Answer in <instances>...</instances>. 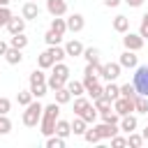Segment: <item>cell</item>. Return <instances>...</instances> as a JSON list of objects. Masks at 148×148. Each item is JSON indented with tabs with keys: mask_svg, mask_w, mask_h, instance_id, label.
Here are the masks:
<instances>
[{
	"mask_svg": "<svg viewBox=\"0 0 148 148\" xmlns=\"http://www.w3.org/2000/svg\"><path fill=\"white\" fill-rule=\"evenodd\" d=\"M60 118V104L58 102H51L44 106V113H42V120H39V127H42V134L44 136H51L56 134V123Z\"/></svg>",
	"mask_w": 148,
	"mask_h": 148,
	"instance_id": "cell-1",
	"label": "cell"
},
{
	"mask_svg": "<svg viewBox=\"0 0 148 148\" xmlns=\"http://www.w3.org/2000/svg\"><path fill=\"white\" fill-rule=\"evenodd\" d=\"M30 90H32L35 99H39V97H44V95H46L49 83H46V74H44V69H42V67H39V69H35V72H30Z\"/></svg>",
	"mask_w": 148,
	"mask_h": 148,
	"instance_id": "cell-2",
	"label": "cell"
},
{
	"mask_svg": "<svg viewBox=\"0 0 148 148\" xmlns=\"http://www.w3.org/2000/svg\"><path fill=\"white\" fill-rule=\"evenodd\" d=\"M42 113H44V106L39 102H30L23 111V125L25 127H37L39 120H42Z\"/></svg>",
	"mask_w": 148,
	"mask_h": 148,
	"instance_id": "cell-3",
	"label": "cell"
},
{
	"mask_svg": "<svg viewBox=\"0 0 148 148\" xmlns=\"http://www.w3.org/2000/svg\"><path fill=\"white\" fill-rule=\"evenodd\" d=\"M134 88L139 95H146L148 97V65H136V72H134Z\"/></svg>",
	"mask_w": 148,
	"mask_h": 148,
	"instance_id": "cell-4",
	"label": "cell"
},
{
	"mask_svg": "<svg viewBox=\"0 0 148 148\" xmlns=\"http://www.w3.org/2000/svg\"><path fill=\"white\" fill-rule=\"evenodd\" d=\"M113 111L123 118V116H127V113H134L136 111V106H134V99H130V97H118V99H113Z\"/></svg>",
	"mask_w": 148,
	"mask_h": 148,
	"instance_id": "cell-5",
	"label": "cell"
},
{
	"mask_svg": "<svg viewBox=\"0 0 148 148\" xmlns=\"http://www.w3.org/2000/svg\"><path fill=\"white\" fill-rule=\"evenodd\" d=\"M143 37L139 35V32H125V37H123V44H125V49H130V51H139V49H143Z\"/></svg>",
	"mask_w": 148,
	"mask_h": 148,
	"instance_id": "cell-6",
	"label": "cell"
},
{
	"mask_svg": "<svg viewBox=\"0 0 148 148\" xmlns=\"http://www.w3.org/2000/svg\"><path fill=\"white\" fill-rule=\"evenodd\" d=\"M120 62H106V65H102V72H99V76L102 79H106V81H116L118 76H120Z\"/></svg>",
	"mask_w": 148,
	"mask_h": 148,
	"instance_id": "cell-7",
	"label": "cell"
},
{
	"mask_svg": "<svg viewBox=\"0 0 148 148\" xmlns=\"http://www.w3.org/2000/svg\"><path fill=\"white\" fill-rule=\"evenodd\" d=\"M95 130L99 132V136L102 139H111V136H116L118 132H120V125L118 123H99V125H95Z\"/></svg>",
	"mask_w": 148,
	"mask_h": 148,
	"instance_id": "cell-8",
	"label": "cell"
},
{
	"mask_svg": "<svg viewBox=\"0 0 148 148\" xmlns=\"http://www.w3.org/2000/svg\"><path fill=\"white\" fill-rule=\"evenodd\" d=\"M120 67H127V69H136V65H139V58H136V51H130V49H125L123 53H120Z\"/></svg>",
	"mask_w": 148,
	"mask_h": 148,
	"instance_id": "cell-9",
	"label": "cell"
},
{
	"mask_svg": "<svg viewBox=\"0 0 148 148\" xmlns=\"http://www.w3.org/2000/svg\"><path fill=\"white\" fill-rule=\"evenodd\" d=\"M46 12L51 16H65L67 14V2L65 0H46Z\"/></svg>",
	"mask_w": 148,
	"mask_h": 148,
	"instance_id": "cell-10",
	"label": "cell"
},
{
	"mask_svg": "<svg viewBox=\"0 0 148 148\" xmlns=\"http://www.w3.org/2000/svg\"><path fill=\"white\" fill-rule=\"evenodd\" d=\"M21 16H23L25 21H32V18H37V16H39V7H37V2L28 0V2L21 7Z\"/></svg>",
	"mask_w": 148,
	"mask_h": 148,
	"instance_id": "cell-11",
	"label": "cell"
},
{
	"mask_svg": "<svg viewBox=\"0 0 148 148\" xmlns=\"http://www.w3.org/2000/svg\"><path fill=\"white\" fill-rule=\"evenodd\" d=\"M83 25H86V21H83L81 14H69V16H67V30H69V32H81Z\"/></svg>",
	"mask_w": 148,
	"mask_h": 148,
	"instance_id": "cell-12",
	"label": "cell"
},
{
	"mask_svg": "<svg viewBox=\"0 0 148 148\" xmlns=\"http://www.w3.org/2000/svg\"><path fill=\"white\" fill-rule=\"evenodd\" d=\"M53 65H56V58H53L51 49H46V51H42V53L37 56V67H42V69H51Z\"/></svg>",
	"mask_w": 148,
	"mask_h": 148,
	"instance_id": "cell-13",
	"label": "cell"
},
{
	"mask_svg": "<svg viewBox=\"0 0 148 148\" xmlns=\"http://www.w3.org/2000/svg\"><path fill=\"white\" fill-rule=\"evenodd\" d=\"M118 125H120V132L130 134V132H134V130H136V125H139V123H136V116H134V113H127V116H123V118H120V123H118Z\"/></svg>",
	"mask_w": 148,
	"mask_h": 148,
	"instance_id": "cell-14",
	"label": "cell"
},
{
	"mask_svg": "<svg viewBox=\"0 0 148 148\" xmlns=\"http://www.w3.org/2000/svg\"><path fill=\"white\" fill-rule=\"evenodd\" d=\"M5 28H7L12 35H18V32H23V30H25V18H23V16H21V18H18V16H12V18H9V23H7Z\"/></svg>",
	"mask_w": 148,
	"mask_h": 148,
	"instance_id": "cell-15",
	"label": "cell"
},
{
	"mask_svg": "<svg viewBox=\"0 0 148 148\" xmlns=\"http://www.w3.org/2000/svg\"><path fill=\"white\" fill-rule=\"evenodd\" d=\"M65 53H67L69 58H76V56H83V44H81L79 39H69V42L65 44Z\"/></svg>",
	"mask_w": 148,
	"mask_h": 148,
	"instance_id": "cell-16",
	"label": "cell"
},
{
	"mask_svg": "<svg viewBox=\"0 0 148 148\" xmlns=\"http://www.w3.org/2000/svg\"><path fill=\"white\" fill-rule=\"evenodd\" d=\"M113 30L125 35V32L130 30V18H127V16H123V14H118V16L113 18Z\"/></svg>",
	"mask_w": 148,
	"mask_h": 148,
	"instance_id": "cell-17",
	"label": "cell"
},
{
	"mask_svg": "<svg viewBox=\"0 0 148 148\" xmlns=\"http://www.w3.org/2000/svg\"><path fill=\"white\" fill-rule=\"evenodd\" d=\"M51 30H53L56 35H65V32H67V18H62V16H53V21H51Z\"/></svg>",
	"mask_w": 148,
	"mask_h": 148,
	"instance_id": "cell-18",
	"label": "cell"
},
{
	"mask_svg": "<svg viewBox=\"0 0 148 148\" xmlns=\"http://www.w3.org/2000/svg\"><path fill=\"white\" fill-rule=\"evenodd\" d=\"M5 60H7L9 65H18V62L23 60V53H21V49H14V46H9V49H7V53H5Z\"/></svg>",
	"mask_w": 148,
	"mask_h": 148,
	"instance_id": "cell-19",
	"label": "cell"
},
{
	"mask_svg": "<svg viewBox=\"0 0 148 148\" xmlns=\"http://www.w3.org/2000/svg\"><path fill=\"white\" fill-rule=\"evenodd\" d=\"M86 130H88V123H86L81 116H76V118L72 120V134H76V136H83V134H86Z\"/></svg>",
	"mask_w": 148,
	"mask_h": 148,
	"instance_id": "cell-20",
	"label": "cell"
},
{
	"mask_svg": "<svg viewBox=\"0 0 148 148\" xmlns=\"http://www.w3.org/2000/svg\"><path fill=\"white\" fill-rule=\"evenodd\" d=\"M95 102V109L99 111V113H104V111H111L113 109V102L106 97V95H102V97H97V99H92Z\"/></svg>",
	"mask_w": 148,
	"mask_h": 148,
	"instance_id": "cell-21",
	"label": "cell"
},
{
	"mask_svg": "<svg viewBox=\"0 0 148 148\" xmlns=\"http://www.w3.org/2000/svg\"><path fill=\"white\" fill-rule=\"evenodd\" d=\"M56 134H58V136H62V139H67V136L72 134V123H67V120H60V118H58V123H56Z\"/></svg>",
	"mask_w": 148,
	"mask_h": 148,
	"instance_id": "cell-22",
	"label": "cell"
},
{
	"mask_svg": "<svg viewBox=\"0 0 148 148\" xmlns=\"http://www.w3.org/2000/svg\"><path fill=\"white\" fill-rule=\"evenodd\" d=\"M46 83H49V90H58V88L67 86V79H62V76H58V74L51 72V76L46 79Z\"/></svg>",
	"mask_w": 148,
	"mask_h": 148,
	"instance_id": "cell-23",
	"label": "cell"
},
{
	"mask_svg": "<svg viewBox=\"0 0 148 148\" xmlns=\"http://www.w3.org/2000/svg\"><path fill=\"white\" fill-rule=\"evenodd\" d=\"M67 90L72 92V97H81L86 92V86L83 81H67Z\"/></svg>",
	"mask_w": 148,
	"mask_h": 148,
	"instance_id": "cell-24",
	"label": "cell"
},
{
	"mask_svg": "<svg viewBox=\"0 0 148 148\" xmlns=\"http://www.w3.org/2000/svg\"><path fill=\"white\" fill-rule=\"evenodd\" d=\"M9 46H14V49H25L28 46V37L23 35V32H18V35H12V39H9Z\"/></svg>",
	"mask_w": 148,
	"mask_h": 148,
	"instance_id": "cell-25",
	"label": "cell"
},
{
	"mask_svg": "<svg viewBox=\"0 0 148 148\" xmlns=\"http://www.w3.org/2000/svg\"><path fill=\"white\" fill-rule=\"evenodd\" d=\"M53 95H56V102H58V104H67V102L72 99V92L67 90V86H62V88L53 90Z\"/></svg>",
	"mask_w": 148,
	"mask_h": 148,
	"instance_id": "cell-26",
	"label": "cell"
},
{
	"mask_svg": "<svg viewBox=\"0 0 148 148\" xmlns=\"http://www.w3.org/2000/svg\"><path fill=\"white\" fill-rule=\"evenodd\" d=\"M104 95L113 102V99H118L120 97V86H116L113 81H109V86H104Z\"/></svg>",
	"mask_w": 148,
	"mask_h": 148,
	"instance_id": "cell-27",
	"label": "cell"
},
{
	"mask_svg": "<svg viewBox=\"0 0 148 148\" xmlns=\"http://www.w3.org/2000/svg\"><path fill=\"white\" fill-rule=\"evenodd\" d=\"M32 97H35V95H32V90H30V88H28V90H18V95H16V102H18L21 106H28V104L32 102Z\"/></svg>",
	"mask_w": 148,
	"mask_h": 148,
	"instance_id": "cell-28",
	"label": "cell"
},
{
	"mask_svg": "<svg viewBox=\"0 0 148 148\" xmlns=\"http://www.w3.org/2000/svg\"><path fill=\"white\" fill-rule=\"evenodd\" d=\"M134 106H136V113H148V97L146 95H136L134 97Z\"/></svg>",
	"mask_w": 148,
	"mask_h": 148,
	"instance_id": "cell-29",
	"label": "cell"
},
{
	"mask_svg": "<svg viewBox=\"0 0 148 148\" xmlns=\"http://www.w3.org/2000/svg\"><path fill=\"white\" fill-rule=\"evenodd\" d=\"M88 106H90V102H88L86 97H76V99H74V116H81Z\"/></svg>",
	"mask_w": 148,
	"mask_h": 148,
	"instance_id": "cell-30",
	"label": "cell"
},
{
	"mask_svg": "<svg viewBox=\"0 0 148 148\" xmlns=\"http://www.w3.org/2000/svg\"><path fill=\"white\" fill-rule=\"evenodd\" d=\"M127 146H130V148H141V146H143V136L136 134V132H130V134H127Z\"/></svg>",
	"mask_w": 148,
	"mask_h": 148,
	"instance_id": "cell-31",
	"label": "cell"
},
{
	"mask_svg": "<svg viewBox=\"0 0 148 148\" xmlns=\"http://www.w3.org/2000/svg\"><path fill=\"white\" fill-rule=\"evenodd\" d=\"M62 146H65V139L62 136H58V134L46 136V148H62Z\"/></svg>",
	"mask_w": 148,
	"mask_h": 148,
	"instance_id": "cell-32",
	"label": "cell"
},
{
	"mask_svg": "<svg viewBox=\"0 0 148 148\" xmlns=\"http://www.w3.org/2000/svg\"><path fill=\"white\" fill-rule=\"evenodd\" d=\"M60 39H62V35H56L51 28L46 30V35H44V42L49 44V46H56V44H60Z\"/></svg>",
	"mask_w": 148,
	"mask_h": 148,
	"instance_id": "cell-33",
	"label": "cell"
},
{
	"mask_svg": "<svg viewBox=\"0 0 148 148\" xmlns=\"http://www.w3.org/2000/svg\"><path fill=\"white\" fill-rule=\"evenodd\" d=\"M83 58H86V62H95V60H99V51L95 46H88V49H83Z\"/></svg>",
	"mask_w": 148,
	"mask_h": 148,
	"instance_id": "cell-34",
	"label": "cell"
},
{
	"mask_svg": "<svg viewBox=\"0 0 148 148\" xmlns=\"http://www.w3.org/2000/svg\"><path fill=\"white\" fill-rule=\"evenodd\" d=\"M53 74H58V76H62V79L69 81V67H67L65 62H56V65H53Z\"/></svg>",
	"mask_w": 148,
	"mask_h": 148,
	"instance_id": "cell-35",
	"label": "cell"
},
{
	"mask_svg": "<svg viewBox=\"0 0 148 148\" xmlns=\"http://www.w3.org/2000/svg\"><path fill=\"white\" fill-rule=\"evenodd\" d=\"M86 92H88L92 99H97V97H102V95H104V88H102V86H99V81H97V83L88 86V88H86Z\"/></svg>",
	"mask_w": 148,
	"mask_h": 148,
	"instance_id": "cell-36",
	"label": "cell"
},
{
	"mask_svg": "<svg viewBox=\"0 0 148 148\" xmlns=\"http://www.w3.org/2000/svg\"><path fill=\"white\" fill-rule=\"evenodd\" d=\"M120 95H123V97H130V99H134L139 92H136L134 83H125V86H120Z\"/></svg>",
	"mask_w": 148,
	"mask_h": 148,
	"instance_id": "cell-37",
	"label": "cell"
},
{
	"mask_svg": "<svg viewBox=\"0 0 148 148\" xmlns=\"http://www.w3.org/2000/svg\"><path fill=\"white\" fill-rule=\"evenodd\" d=\"M83 139H86L88 143H99V141H102V136H99V132H97L95 127H92V130H86Z\"/></svg>",
	"mask_w": 148,
	"mask_h": 148,
	"instance_id": "cell-38",
	"label": "cell"
},
{
	"mask_svg": "<svg viewBox=\"0 0 148 148\" xmlns=\"http://www.w3.org/2000/svg\"><path fill=\"white\" fill-rule=\"evenodd\" d=\"M99 116H102L104 123H120V116H118L113 109H111V111H104V113H99Z\"/></svg>",
	"mask_w": 148,
	"mask_h": 148,
	"instance_id": "cell-39",
	"label": "cell"
},
{
	"mask_svg": "<svg viewBox=\"0 0 148 148\" xmlns=\"http://www.w3.org/2000/svg\"><path fill=\"white\" fill-rule=\"evenodd\" d=\"M12 132V120L7 116H0V134H9Z\"/></svg>",
	"mask_w": 148,
	"mask_h": 148,
	"instance_id": "cell-40",
	"label": "cell"
},
{
	"mask_svg": "<svg viewBox=\"0 0 148 148\" xmlns=\"http://www.w3.org/2000/svg\"><path fill=\"white\" fill-rule=\"evenodd\" d=\"M12 16H14V14L9 12V7H0V28H2V25H7Z\"/></svg>",
	"mask_w": 148,
	"mask_h": 148,
	"instance_id": "cell-41",
	"label": "cell"
},
{
	"mask_svg": "<svg viewBox=\"0 0 148 148\" xmlns=\"http://www.w3.org/2000/svg\"><path fill=\"white\" fill-rule=\"evenodd\" d=\"M139 35H141L143 39H148V12L141 16V28H139Z\"/></svg>",
	"mask_w": 148,
	"mask_h": 148,
	"instance_id": "cell-42",
	"label": "cell"
},
{
	"mask_svg": "<svg viewBox=\"0 0 148 148\" xmlns=\"http://www.w3.org/2000/svg\"><path fill=\"white\" fill-rule=\"evenodd\" d=\"M111 146L113 148H123V146H127V136H111Z\"/></svg>",
	"mask_w": 148,
	"mask_h": 148,
	"instance_id": "cell-43",
	"label": "cell"
},
{
	"mask_svg": "<svg viewBox=\"0 0 148 148\" xmlns=\"http://www.w3.org/2000/svg\"><path fill=\"white\" fill-rule=\"evenodd\" d=\"M9 109H12V102H9L7 97H0V116H7Z\"/></svg>",
	"mask_w": 148,
	"mask_h": 148,
	"instance_id": "cell-44",
	"label": "cell"
},
{
	"mask_svg": "<svg viewBox=\"0 0 148 148\" xmlns=\"http://www.w3.org/2000/svg\"><path fill=\"white\" fill-rule=\"evenodd\" d=\"M7 49H9V44L0 39V56H5V53H7Z\"/></svg>",
	"mask_w": 148,
	"mask_h": 148,
	"instance_id": "cell-45",
	"label": "cell"
},
{
	"mask_svg": "<svg viewBox=\"0 0 148 148\" xmlns=\"http://www.w3.org/2000/svg\"><path fill=\"white\" fill-rule=\"evenodd\" d=\"M120 2H123V0H104V5H106V7H118Z\"/></svg>",
	"mask_w": 148,
	"mask_h": 148,
	"instance_id": "cell-46",
	"label": "cell"
},
{
	"mask_svg": "<svg viewBox=\"0 0 148 148\" xmlns=\"http://www.w3.org/2000/svg\"><path fill=\"white\" fill-rule=\"evenodd\" d=\"M125 2H127L130 7H141V5H143V0H125Z\"/></svg>",
	"mask_w": 148,
	"mask_h": 148,
	"instance_id": "cell-47",
	"label": "cell"
},
{
	"mask_svg": "<svg viewBox=\"0 0 148 148\" xmlns=\"http://www.w3.org/2000/svg\"><path fill=\"white\" fill-rule=\"evenodd\" d=\"M141 136H143V141H148V125L141 130Z\"/></svg>",
	"mask_w": 148,
	"mask_h": 148,
	"instance_id": "cell-48",
	"label": "cell"
},
{
	"mask_svg": "<svg viewBox=\"0 0 148 148\" xmlns=\"http://www.w3.org/2000/svg\"><path fill=\"white\" fill-rule=\"evenodd\" d=\"M9 5V0H0V7H7Z\"/></svg>",
	"mask_w": 148,
	"mask_h": 148,
	"instance_id": "cell-49",
	"label": "cell"
},
{
	"mask_svg": "<svg viewBox=\"0 0 148 148\" xmlns=\"http://www.w3.org/2000/svg\"><path fill=\"white\" fill-rule=\"evenodd\" d=\"M32 2H37V0H32Z\"/></svg>",
	"mask_w": 148,
	"mask_h": 148,
	"instance_id": "cell-50",
	"label": "cell"
}]
</instances>
